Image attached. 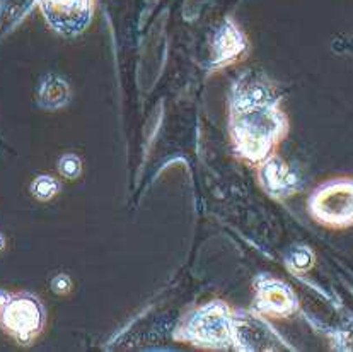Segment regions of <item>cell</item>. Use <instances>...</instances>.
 Segmentation results:
<instances>
[{
	"instance_id": "obj_1",
	"label": "cell",
	"mask_w": 353,
	"mask_h": 352,
	"mask_svg": "<svg viewBox=\"0 0 353 352\" xmlns=\"http://www.w3.org/2000/svg\"><path fill=\"white\" fill-rule=\"evenodd\" d=\"M229 130L234 153L244 163L259 166L275 156L289 134L282 98L263 77L244 75L232 89Z\"/></svg>"
},
{
	"instance_id": "obj_2",
	"label": "cell",
	"mask_w": 353,
	"mask_h": 352,
	"mask_svg": "<svg viewBox=\"0 0 353 352\" xmlns=\"http://www.w3.org/2000/svg\"><path fill=\"white\" fill-rule=\"evenodd\" d=\"M174 340L208 351H246L241 339V320L221 300L186 315L176 329Z\"/></svg>"
},
{
	"instance_id": "obj_3",
	"label": "cell",
	"mask_w": 353,
	"mask_h": 352,
	"mask_svg": "<svg viewBox=\"0 0 353 352\" xmlns=\"http://www.w3.org/2000/svg\"><path fill=\"white\" fill-rule=\"evenodd\" d=\"M311 217L330 229L353 226V178H334L323 183L307 200Z\"/></svg>"
},
{
	"instance_id": "obj_4",
	"label": "cell",
	"mask_w": 353,
	"mask_h": 352,
	"mask_svg": "<svg viewBox=\"0 0 353 352\" xmlns=\"http://www.w3.org/2000/svg\"><path fill=\"white\" fill-rule=\"evenodd\" d=\"M45 322V308L32 294L9 293L0 303V326L21 346H31L41 335Z\"/></svg>"
},
{
	"instance_id": "obj_5",
	"label": "cell",
	"mask_w": 353,
	"mask_h": 352,
	"mask_svg": "<svg viewBox=\"0 0 353 352\" xmlns=\"http://www.w3.org/2000/svg\"><path fill=\"white\" fill-rule=\"evenodd\" d=\"M46 23L62 36H77L89 26L94 0H39Z\"/></svg>"
},
{
	"instance_id": "obj_6",
	"label": "cell",
	"mask_w": 353,
	"mask_h": 352,
	"mask_svg": "<svg viewBox=\"0 0 353 352\" xmlns=\"http://www.w3.org/2000/svg\"><path fill=\"white\" fill-rule=\"evenodd\" d=\"M254 308L270 318H289L299 311V301L285 282L272 277H259L254 286Z\"/></svg>"
},
{
	"instance_id": "obj_7",
	"label": "cell",
	"mask_w": 353,
	"mask_h": 352,
	"mask_svg": "<svg viewBox=\"0 0 353 352\" xmlns=\"http://www.w3.org/2000/svg\"><path fill=\"white\" fill-rule=\"evenodd\" d=\"M258 182L261 188L273 199H287L294 195L299 188V179L290 170L289 164L280 157L273 156L266 159L265 163L259 164Z\"/></svg>"
},
{
	"instance_id": "obj_8",
	"label": "cell",
	"mask_w": 353,
	"mask_h": 352,
	"mask_svg": "<svg viewBox=\"0 0 353 352\" xmlns=\"http://www.w3.org/2000/svg\"><path fill=\"white\" fill-rule=\"evenodd\" d=\"M248 48V39L234 21L227 19L215 35L214 66L224 67L236 62Z\"/></svg>"
},
{
	"instance_id": "obj_9",
	"label": "cell",
	"mask_w": 353,
	"mask_h": 352,
	"mask_svg": "<svg viewBox=\"0 0 353 352\" xmlns=\"http://www.w3.org/2000/svg\"><path fill=\"white\" fill-rule=\"evenodd\" d=\"M70 101V88L59 75H46L39 88V105L45 110H60Z\"/></svg>"
},
{
	"instance_id": "obj_10",
	"label": "cell",
	"mask_w": 353,
	"mask_h": 352,
	"mask_svg": "<svg viewBox=\"0 0 353 352\" xmlns=\"http://www.w3.org/2000/svg\"><path fill=\"white\" fill-rule=\"evenodd\" d=\"M59 192H60V183L48 175L38 176L31 185V193L34 195V199L41 200V202H48V200H52L53 197H57V193Z\"/></svg>"
},
{
	"instance_id": "obj_11",
	"label": "cell",
	"mask_w": 353,
	"mask_h": 352,
	"mask_svg": "<svg viewBox=\"0 0 353 352\" xmlns=\"http://www.w3.org/2000/svg\"><path fill=\"white\" fill-rule=\"evenodd\" d=\"M287 264H289L292 271L299 272V274H302V272H309L312 267H314V253L305 246L295 248V250L290 251Z\"/></svg>"
},
{
	"instance_id": "obj_12",
	"label": "cell",
	"mask_w": 353,
	"mask_h": 352,
	"mask_svg": "<svg viewBox=\"0 0 353 352\" xmlns=\"http://www.w3.org/2000/svg\"><path fill=\"white\" fill-rule=\"evenodd\" d=\"M59 170L65 178L75 179L82 173V163L77 156H74V154H65L59 163Z\"/></svg>"
},
{
	"instance_id": "obj_13",
	"label": "cell",
	"mask_w": 353,
	"mask_h": 352,
	"mask_svg": "<svg viewBox=\"0 0 353 352\" xmlns=\"http://www.w3.org/2000/svg\"><path fill=\"white\" fill-rule=\"evenodd\" d=\"M52 287H53V293H57V294H67V293H70L72 282H70V279L67 277V275L60 274V275H57L55 279H53Z\"/></svg>"
},
{
	"instance_id": "obj_14",
	"label": "cell",
	"mask_w": 353,
	"mask_h": 352,
	"mask_svg": "<svg viewBox=\"0 0 353 352\" xmlns=\"http://www.w3.org/2000/svg\"><path fill=\"white\" fill-rule=\"evenodd\" d=\"M3 246H6V239H3V236L0 235V251L3 250Z\"/></svg>"
}]
</instances>
